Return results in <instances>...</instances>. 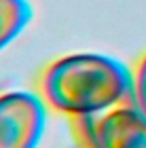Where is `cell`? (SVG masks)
I'll return each mask as SVG.
<instances>
[{"instance_id": "cell-1", "label": "cell", "mask_w": 146, "mask_h": 148, "mask_svg": "<svg viewBox=\"0 0 146 148\" xmlns=\"http://www.w3.org/2000/svg\"><path fill=\"white\" fill-rule=\"evenodd\" d=\"M131 70L99 53H70L49 62L36 91L47 108L64 116H89L131 99Z\"/></svg>"}, {"instance_id": "cell-2", "label": "cell", "mask_w": 146, "mask_h": 148, "mask_svg": "<svg viewBox=\"0 0 146 148\" xmlns=\"http://www.w3.org/2000/svg\"><path fill=\"white\" fill-rule=\"evenodd\" d=\"M74 140L81 148H146V114L134 104L72 119Z\"/></svg>"}, {"instance_id": "cell-3", "label": "cell", "mask_w": 146, "mask_h": 148, "mask_svg": "<svg viewBox=\"0 0 146 148\" xmlns=\"http://www.w3.org/2000/svg\"><path fill=\"white\" fill-rule=\"evenodd\" d=\"M47 123V106L30 91L0 93V148H36Z\"/></svg>"}, {"instance_id": "cell-4", "label": "cell", "mask_w": 146, "mask_h": 148, "mask_svg": "<svg viewBox=\"0 0 146 148\" xmlns=\"http://www.w3.org/2000/svg\"><path fill=\"white\" fill-rule=\"evenodd\" d=\"M32 19L28 0H0V51L13 42Z\"/></svg>"}, {"instance_id": "cell-5", "label": "cell", "mask_w": 146, "mask_h": 148, "mask_svg": "<svg viewBox=\"0 0 146 148\" xmlns=\"http://www.w3.org/2000/svg\"><path fill=\"white\" fill-rule=\"evenodd\" d=\"M131 80H134L131 99H134V104L146 114V51L140 55V59H138L134 64V68H131Z\"/></svg>"}]
</instances>
